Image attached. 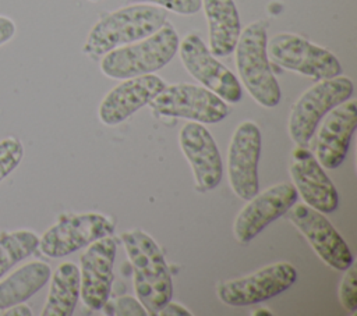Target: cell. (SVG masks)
<instances>
[{"label": "cell", "mask_w": 357, "mask_h": 316, "mask_svg": "<svg viewBox=\"0 0 357 316\" xmlns=\"http://www.w3.org/2000/svg\"><path fill=\"white\" fill-rule=\"evenodd\" d=\"M298 193L293 184L280 182L254 195L238 212L233 223V235L240 244H248L268 224L283 216L296 202Z\"/></svg>", "instance_id": "cell-14"}, {"label": "cell", "mask_w": 357, "mask_h": 316, "mask_svg": "<svg viewBox=\"0 0 357 316\" xmlns=\"http://www.w3.org/2000/svg\"><path fill=\"white\" fill-rule=\"evenodd\" d=\"M261 131L252 121H243L233 132L227 150V177L233 192L248 200L258 193Z\"/></svg>", "instance_id": "cell-11"}, {"label": "cell", "mask_w": 357, "mask_h": 316, "mask_svg": "<svg viewBox=\"0 0 357 316\" xmlns=\"http://www.w3.org/2000/svg\"><path fill=\"white\" fill-rule=\"evenodd\" d=\"M208 22L211 53L218 57L234 52L241 33L240 17L233 0H202Z\"/></svg>", "instance_id": "cell-19"}, {"label": "cell", "mask_w": 357, "mask_h": 316, "mask_svg": "<svg viewBox=\"0 0 357 316\" xmlns=\"http://www.w3.org/2000/svg\"><path fill=\"white\" fill-rule=\"evenodd\" d=\"M178 142L192 168L197 189L206 192L216 188L223 175V164L211 132L201 123L190 121L181 127Z\"/></svg>", "instance_id": "cell-15"}, {"label": "cell", "mask_w": 357, "mask_h": 316, "mask_svg": "<svg viewBox=\"0 0 357 316\" xmlns=\"http://www.w3.org/2000/svg\"><path fill=\"white\" fill-rule=\"evenodd\" d=\"M290 175L297 193L301 195L305 205L321 213H332L337 209L339 196L333 182L305 146L293 149Z\"/></svg>", "instance_id": "cell-16"}, {"label": "cell", "mask_w": 357, "mask_h": 316, "mask_svg": "<svg viewBox=\"0 0 357 316\" xmlns=\"http://www.w3.org/2000/svg\"><path fill=\"white\" fill-rule=\"evenodd\" d=\"M126 3L153 4L181 15H192L201 10L202 0H123Z\"/></svg>", "instance_id": "cell-25"}, {"label": "cell", "mask_w": 357, "mask_h": 316, "mask_svg": "<svg viewBox=\"0 0 357 316\" xmlns=\"http://www.w3.org/2000/svg\"><path fill=\"white\" fill-rule=\"evenodd\" d=\"M166 21V10L153 4L135 3L119 8L92 26L82 52L92 58H98L116 47L152 35Z\"/></svg>", "instance_id": "cell-2"}, {"label": "cell", "mask_w": 357, "mask_h": 316, "mask_svg": "<svg viewBox=\"0 0 357 316\" xmlns=\"http://www.w3.org/2000/svg\"><path fill=\"white\" fill-rule=\"evenodd\" d=\"M178 50V36L173 25L166 21L156 32L137 43L116 47L100 61L102 72L114 79H126L152 74L163 68Z\"/></svg>", "instance_id": "cell-3"}, {"label": "cell", "mask_w": 357, "mask_h": 316, "mask_svg": "<svg viewBox=\"0 0 357 316\" xmlns=\"http://www.w3.org/2000/svg\"><path fill=\"white\" fill-rule=\"evenodd\" d=\"M266 31L265 21H255L245 26L234 47L236 67L252 99L264 107H275L282 93L268 60Z\"/></svg>", "instance_id": "cell-4"}, {"label": "cell", "mask_w": 357, "mask_h": 316, "mask_svg": "<svg viewBox=\"0 0 357 316\" xmlns=\"http://www.w3.org/2000/svg\"><path fill=\"white\" fill-rule=\"evenodd\" d=\"M297 278L293 264L279 262L265 266L245 277L223 281L218 285V298L230 306H248L271 299L289 290Z\"/></svg>", "instance_id": "cell-9"}, {"label": "cell", "mask_w": 357, "mask_h": 316, "mask_svg": "<svg viewBox=\"0 0 357 316\" xmlns=\"http://www.w3.org/2000/svg\"><path fill=\"white\" fill-rule=\"evenodd\" d=\"M113 230L112 220L100 213L66 214L43 232L38 248L45 256L63 258L110 235Z\"/></svg>", "instance_id": "cell-8"}, {"label": "cell", "mask_w": 357, "mask_h": 316, "mask_svg": "<svg viewBox=\"0 0 357 316\" xmlns=\"http://www.w3.org/2000/svg\"><path fill=\"white\" fill-rule=\"evenodd\" d=\"M354 85L347 77L321 79L308 88L291 106L287 129L297 146H307L325 114L347 100Z\"/></svg>", "instance_id": "cell-5"}, {"label": "cell", "mask_w": 357, "mask_h": 316, "mask_svg": "<svg viewBox=\"0 0 357 316\" xmlns=\"http://www.w3.org/2000/svg\"><path fill=\"white\" fill-rule=\"evenodd\" d=\"M148 104L160 116L187 118L201 124L219 123L229 113L223 99L192 84L166 85Z\"/></svg>", "instance_id": "cell-7"}, {"label": "cell", "mask_w": 357, "mask_h": 316, "mask_svg": "<svg viewBox=\"0 0 357 316\" xmlns=\"http://www.w3.org/2000/svg\"><path fill=\"white\" fill-rule=\"evenodd\" d=\"M50 288L42 316H70L79 298V269L73 262L59 264L50 274Z\"/></svg>", "instance_id": "cell-21"}, {"label": "cell", "mask_w": 357, "mask_h": 316, "mask_svg": "<svg viewBox=\"0 0 357 316\" xmlns=\"http://www.w3.org/2000/svg\"><path fill=\"white\" fill-rule=\"evenodd\" d=\"M121 241L132 266L137 298L148 315H158L173 295V283L163 253L155 239L142 230L123 232Z\"/></svg>", "instance_id": "cell-1"}, {"label": "cell", "mask_w": 357, "mask_h": 316, "mask_svg": "<svg viewBox=\"0 0 357 316\" xmlns=\"http://www.w3.org/2000/svg\"><path fill=\"white\" fill-rule=\"evenodd\" d=\"M22 157L24 146L18 138L7 136L0 141V182L20 166Z\"/></svg>", "instance_id": "cell-23"}, {"label": "cell", "mask_w": 357, "mask_h": 316, "mask_svg": "<svg viewBox=\"0 0 357 316\" xmlns=\"http://www.w3.org/2000/svg\"><path fill=\"white\" fill-rule=\"evenodd\" d=\"M39 245V237L29 230L4 232L0 237V277L14 264L31 256Z\"/></svg>", "instance_id": "cell-22"}, {"label": "cell", "mask_w": 357, "mask_h": 316, "mask_svg": "<svg viewBox=\"0 0 357 316\" xmlns=\"http://www.w3.org/2000/svg\"><path fill=\"white\" fill-rule=\"evenodd\" d=\"M112 309L109 313L117 315V316H145L148 312L142 306L139 301L130 295L119 297L112 302Z\"/></svg>", "instance_id": "cell-26"}, {"label": "cell", "mask_w": 357, "mask_h": 316, "mask_svg": "<svg viewBox=\"0 0 357 316\" xmlns=\"http://www.w3.org/2000/svg\"><path fill=\"white\" fill-rule=\"evenodd\" d=\"M116 252V241L106 235L91 242L79 256V297L92 310L109 301Z\"/></svg>", "instance_id": "cell-13"}, {"label": "cell", "mask_w": 357, "mask_h": 316, "mask_svg": "<svg viewBox=\"0 0 357 316\" xmlns=\"http://www.w3.org/2000/svg\"><path fill=\"white\" fill-rule=\"evenodd\" d=\"M3 313L7 315V316H17V315H21V316H31V315H32V310H31L29 306L24 305V302H22V303H17V305H14V306L7 308V310L4 309Z\"/></svg>", "instance_id": "cell-29"}, {"label": "cell", "mask_w": 357, "mask_h": 316, "mask_svg": "<svg viewBox=\"0 0 357 316\" xmlns=\"http://www.w3.org/2000/svg\"><path fill=\"white\" fill-rule=\"evenodd\" d=\"M158 315H160V316H191V312L187 310L183 305L169 301V302L158 312Z\"/></svg>", "instance_id": "cell-28"}, {"label": "cell", "mask_w": 357, "mask_h": 316, "mask_svg": "<svg viewBox=\"0 0 357 316\" xmlns=\"http://www.w3.org/2000/svg\"><path fill=\"white\" fill-rule=\"evenodd\" d=\"M180 58L185 70L197 81L225 102L236 103L241 99L243 90L238 79L215 58L198 35L190 33L181 40Z\"/></svg>", "instance_id": "cell-12"}, {"label": "cell", "mask_w": 357, "mask_h": 316, "mask_svg": "<svg viewBox=\"0 0 357 316\" xmlns=\"http://www.w3.org/2000/svg\"><path fill=\"white\" fill-rule=\"evenodd\" d=\"M15 32H17L15 22L6 15H0V46L10 42L14 38Z\"/></svg>", "instance_id": "cell-27"}, {"label": "cell", "mask_w": 357, "mask_h": 316, "mask_svg": "<svg viewBox=\"0 0 357 316\" xmlns=\"http://www.w3.org/2000/svg\"><path fill=\"white\" fill-rule=\"evenodd\" d=\"M165 81L153 74L126 78L106 93L100 102L98 116L106 125H117L137 110L148 104L163 88Z\"/></svg>", "instance_id": "cell-18"}, {"label": "cell", "mask_w": 357, "mask_h": 316, "mask_svg": "<svg viewBox=\"0 0 357 316\" xmlns=\"http://www.w3.org/2000/svg\"><path fill=\"white\" fill-rule=\"evenodd\" d=\"M266 52L279 67L315 81L333 78L342 72V65L333 53L294 33L275 35L266 43Z\"/></svg>", "instance_id": "cell-6"}, {"label": "cell", "mask_w": 357, "mask_h": 316, "mask_svg": "<svg viewBox=\"0 0 357 316\" xmlns=\"http://www.w3.org/2000/svg\"><path fill=\"white\" fill-rule=\"evenodd\" d=\"M339 301L347 312L354 313L357 310V270L353 263L346 269L340 281Z\"/></svg>", "instance_id": "cell-24"}, {"label": "cell", "mask_w": 357, "mask_h": 316, "mask_svg": "<svg viewBox=\"0 0 357 316\" xmlns=\"http://www.w3.org/2000/svg\"><path fill=\"white\" fill-rule=\"evenodd\" d=\"M50 266L45 262H29L0 281V310L28 301L49 281Z\"/></svg>", "instance_id": "cell-20"}, {"label": "cell", "mask_w": 357, "mask_h": 316, "mask_svg": "<svg viewBox=\"0 0 357 316\" xmlns=\"http://www.w3.org/2000/svg\"><path fill=\"white\" fill-rule=\"evenodd\" d=\"M89 1H93V3H95V1H100V0H89Z\"/></svg>", "instance_id": "cell-30"}, {"label": "cell", "mask_w": 357, "mask_h": 316, "mask_svg": "<svg viewBox=\"0 0 357 316\" xmlns=\"http://www.w3.org/2000/svg\"><path fill=\"white\" fill-rule=\"evenodd\" d=\"M357 127V102L347 99L325 114L317 134L315 157L324 168H337L349 152Z\"/></svg>", "instance_id": "cell-17"}, {"label": "cell", "mask_w": 357, "mask_h": 316, "mask_svg": "<svg viewBox=\"0 0 357 316\" xmlns=\"http://www.w3.org/2000/svg\"><path fill=\"white\" fill-rule=\"evenodd\" d=\"M284 214L328 266L346 270L353 263V255L346 241L324 213L305 203H294Z\"/></svg>", "instance_id": "cell-10"}]
</instances>
